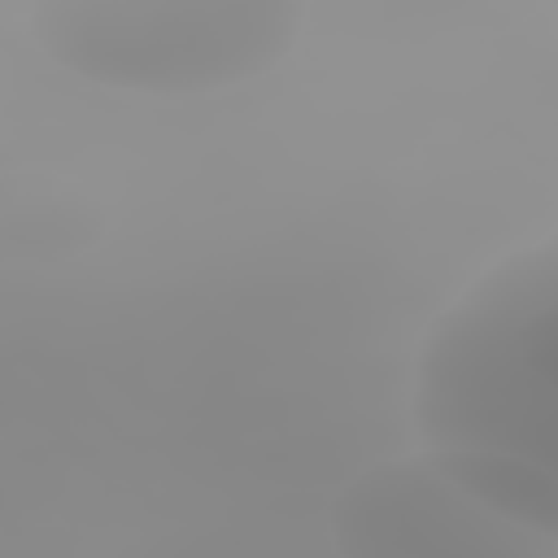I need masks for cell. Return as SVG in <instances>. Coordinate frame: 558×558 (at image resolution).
<instances>
[{
    "mask_svg": "<svg viewBox=\"0 0 558 558\" xmlns=\"http://www.w3.org/2000/svg\"><path fill=\"white\" fill-rule=\"evenodd\" d=\"M423 458L514 523L558 536V248L493 266L427 336Z\"/></svg>",
    "mask_w": 558,
    "mask_h": 558,
    "instance_id": "obj_1",
    "label": "cell"
},
{
    "mask_svg": "<svg viewBox=\"0 0 558 558\" xmlns=\"http://www.w3.org/2000/svg\"><path fill=\"white\" fill-rule=\"evenodd\" d=\"M301 22L292 0H52L35 13V39L87 83L196 96L283 61Z\"/></svg>",
    "mask_w": 558,
    "mask_h": 558,
    "instance_id": "obj_2",
    "label": "cell"
},
{
    "mask_svg": "<svg viewBox=\"0 0 558 558\" xmlns=\"http://www.w3.org/2000/svg\"><path fill=\"white\" fill-rule=\"evenodd\" d=\"M331 541L340 558H558V536L506 519L423 453L344 484Z\"/></svg>",
    "mask_w": 558,
    "mask_h": 558,
    "instance_id": "obj_3",
    "label": "cell"
}]
</instances>
